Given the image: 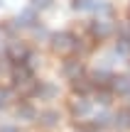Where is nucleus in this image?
Masks as SVG:
<instances>
[{"label": "nucleus", "mask_w": 130, "mask_h": 132, "mask_svg": "<svg viewBox=\"0 0 130 132\" xmlns=\"http://www.w3.org/2000/svg\"><path fill=\"white\" fill-rule=\"evenodd\" d=\"M52 49L57 54H66V52H71V49H76V37L74 34H69V32H59V34H52Z\"/></svg>", "instance_id": "nucleus-1"}, {"label": "nucleus", "mask_w": 130, "mask_h": 132, "mask_svg": "<svg viewBox=\"0 0 130 132\" xmlns=\"http://www.w3.org/2000/svg\"><path fill=\"white\" fill-rule=\"evenodd\" d=\"M7 56H10V61H15V64H22V59H27L29 56V52L22 47L20 42H12L7 47Z\"/></svg>", "instance_id": "nucleus-2"}, {"label": "nucleus", "mask_w": 130, "mask_h": 132, "mask_svg": "<svg viewBox=\"0 0 130 132\" xmlns=\"http://www.w3.org/2000/svg\"><path fill=\"white\" fill-rule=\"evenodd\" d=\"M34 22H37V12H34V7L22 10V12L17 15V20H15V24H17V27H32Z\"/></svg>", "instance_id": "nucleus-3"}, {"label": "nucleus", "mask_w": 130, "mask_h": 132, "mask_svg": "<svg viewBox=\"0 0 130 132\" xmlns=\"http://www.w3.org/2000/svg\"><path fill=\"white\" fill-rule=\"evenodd\" d=\"M12 81H15V86L25 83V81H32V69H29V66H25V64H20L17 69L12 71Z\"/></svg>", "instance_id": "nucleus-4"}, {"label": "nucleus", "mask_w": 130, "mask_h": 132, "mask_svg": "<svg viewBox=\"0 0 130 132\" xmlns=\"http://www.w3.org/2000/svg\"><path fill=\"white\" fill-rule=\"evenodd\" d=\"M111 22H106V20H96V22H91V32L96 34L98 39H103V37H108L111 34Z\"/></svg>", "instance_id": "nucleus-5"}, {"label": "nucleus", "mask_w": 130, "mask_h": 132, "mask_svg": "<svg viewBox=\"0 0 130 132\" xmlns=\"http://www.w3.org/2000/svg\"><path fill=\"white\" fill-rule=\"evenodd\" d=\"M64 76H69V78H79V73H81V61H76V59H69V61H64Z\"/></svg>", "instance_id": "nucleus-6"}, {"label": "nucleus", "mask_w": 130, "mask_h": 132, "mask_svg": "<svg viewBox=\"0 0 130 132\" xmlns=\"http://www.w3.org/2000/svg\"><path fill=\"white\" fill-rule=\"evenodd\" d=\"M111 88L118 90V93H128V90H130V76H113Z\"/></svg>", "instance_id": "nucleus-7"}, {"label": "nucleus", "mask_w": 130, "mask_h": 132, "mask_svg": "<svg viewBox=\"0 0 130 132\" xmlns=\"http://www.w3.org/2000/svg\"><path fill=\"white\" fill-rule=\"evenodd\" d=\"M39 122H42L44 127H54V125L59 122V113L57 110H44V113H39Z\"/></svg>", "instance_id": "nucleus-8"}, {"label": "nucleus", "mask_w": 130, "mask_h": 132, "mask_svg": "<svg viewBox=\"0 0 130 132\" xmlns=\"http://www.w3.org/2000/svg\"><path fill=\"white\" fill-rule=\"evenodd\" d=\"M88 110H91V103L83 100V98H76V100L71 103V113H74V115H86Z\"/></svg>", "instance_id": "nucleus-9"}, {"label": "nucleus", "mask_w": 130, "mask_h": 132, "mask_svg": "<svg viewBox=\"0 0 130 132\" xmlns=\"http://www.w3.org/2000/svg\"><path fill=\"white\" fill-rule=\"evenodd\" d=\"M17 118H22V120H34V118H37V110H34L32 105L22 103V105H17Z\"/></svg>", "instance_id": "nucleus-10"}, {"label": "nucleus", "mask_w": 130, "mask_h": 132, "mask_svg": "<svg viewBox=\"0 0 130 132\" xmlns=\"http://www.w3.org/2000/svg\"><path fill=\"white\" fill-rule=\"evenodd\" d=\"M116 127L118 130H128L130 127V110H120L116 115Z\"/></svg>", "instance_id": "nucleus-11"}, {"label": "nucleus", "mask_w": 130, "mask_h": 132, "mask_svg": "<svg viewBox=\"0 0 130 132\" xmlns=\"http://www.w3.org/2000/svg\"><path fill=\"white\" fill-rule=\"evenodd\" d=\"M91 81H93L96 86H101V88H103V86H108V81H113V76L108 73V71H96V73L91 76Z\"/></svg>", "instance_id": "nucleus-12"}, {"label": "nucleus", "mask_w": 130, "mask_h": 132, "mask_svg": "<svg viewBox=\"0 0 130 132\" xmlns=\"http://www.w3.org/2000/svg\"><path fill=\"white\" fill-rule=\"evenodd\" d=\"M37 93H39V98H54V95H57L59 90H57V86L44 83V86H39V90H37Z\"/></svg>", "instance_id": "nucleus-13"}, {"label": "nucleus", "mask_w": 130, "mask_h": 132, "mask_svg": "<svg viewBox=\"0 0 130 132\" xmlns=\"http://www.w3.org/2000/svg\"><path fill=\"white\" fill-rule=\"evenodd\" d=\"M74 90H76V93H86L88 88H91V83H88V78H74Z\"/></svg>", "instance_id": "nucleus-14"}, {"label": "nucleus", "mask_w": 130, "mask_h": 132, "mask_svg": "<svg viewBox=\"0 0 130 132\" xmlns=\"http://www.w3.org/2000/svg\"><path fill=\"white\" fill-rule=\"evenodd\" d=\"M93 3H96V0H74V10H81V12L93 10Z\"/></svg>", "instance_id": "nucleus-15"}, {"label": "nucleus", "mask_w": 130, "mask_h": 132, "mask_svg": "<svg viewBox=\"0 0 130 132\" xmlns=\"http://www.w3.org/2000/svg\"><path fill=\"white\" fill-rule=\"evenodd\" d=\"M116 52H118V54H123V56H125V54L130 52V39H125V37H120V39H118V44H116Z\"/></svg>", "instance_id": "nucleus-16"}, {"label": "nucleus", "mask_w": 130, "mask_h": 132, "mask_svg": "<svg viewBox=\"0 0 130 132\" xmlns=\"http://www.w3.org/2000/svg\"><path fill=\"white\" fill-rule=\"evenodd\" d=\"M108 120H111V115H108V113H101V115H96L93 125H96V127H106V125H108Z\"/></svg>", "instance_id": "nucleus-17"}, {"label": "nucleus", "mask_w": 130, "mask_h": 132, "mask_svg": "<svg viewBox=\"0 0 130 132\" xmlns=\"http://www.w3.org/2000/svg\"><path fill=\"white\" fill-rule=\"evenodd\" d=\"M49 5H52V0H32L34 10H44V7H49Z\"/></svg>", "instance_id": "nucleus-18"}, {"label": "nucleus", "mask_w": 130, "mask_h": 132, "mask_svg": "<svg viewBox=\"0 0 130 132\" xmlns=\"http://www.w3.org/2000/svg\"><path fill=\"white\" fill-rule=\"evenodd\" d=\"M108 98H111V95H108L106 90H101V93H98V103H103V105H106V103H108Z\"/></svg>", "instance_id": "nucleus-19"}, {"label": "nucleus", "mask_w": 130, "mask_h": 132, "mask_svg": "<svg viewBox=\"0 0 130 132\" xmlns=\"http://www.w3.org/2000/svg\"><path fill=\"white\" fill-rule=\"evenodd\" d=\"M7 90H3V88H0V108H3V105H5V100H7Z\"/></svg>", "instance_id": "nucleus-20"}, {"label": "nucleus", "mask_w": 130, "mask_h": 132, "mask_svg": "<svg viewBox=\"0 0 130 132\" xmlns=\"http://www.w3.org/2000/svg\"><path fill=\"white\" fill-rule=\"evenodd\" d=\"M0 132H17V130H15L12 125H3V127H0Z\"/></svg>", "instance_id": "nucleus-21"}]
</instances>
